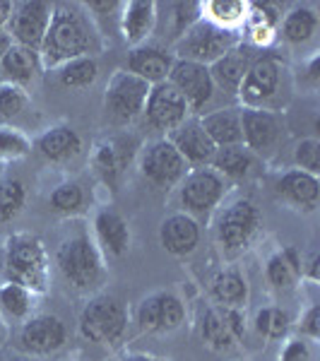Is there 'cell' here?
I'll list each match as a JSON object with an SVG mask.
<instances>
[{
  "label": "cell",
  "instance_id": "obj_34",
  "mask_svg": "<svg viewBox=\"0 0 320 361\" xmlns=\"http://www.w3.org/2000/svg\"><path fill=\"white\" fill-rule=\"evenodd\" d=\"M255 328L263 337H270V340H282L289 330V316L282 308H263L255 318Z\"/></svg>",
  "mask_w": 320,
  "mask_h": 361
},
{
  "label": "cell",
  "instance_id": "obj_39",
  "mask_svg": "<svg viewBox=\"0 0 320 361\" xmlns=\"http://www.w3.org/2000/svg\"><path fill=\"white\" fill-rule=\"evenodd\" d=\"M296 164L304 169L306 173H316L320 171V142L318 140H304L296 147Z\"/></svg>",
  "mask_w": 320,
  "mask_h": 361
},
{
  "label": "cell",
  "instance_id": "obj_33",
  "mask_svg": "<svg viewBox=\"0 0 320 361\" xmlns=\"http://www.w3.org/2000/svg\"><path fill=\"white\" fill-rule=\"evenodd\" d=\"M97 63L92 61L90 56L85 58H75V61L66 63L58 73L61 78V85L63 87H70V90H82V87H90L92 82L97 80Z\"/></svg>",
  "mask_w": 320,
  "mask_h": 361
},
{
  "label": "cell",
  "instance_id": "obj_30",
  "mask_svg": "<svg viewBox=\"0 0 320 361\" xmlns=\"http://www.w3.org/2000/svg\"><path fill=\"white\" fill-rule=\"evenodd\" d=\"M209 164L217 169V171H222L224 176L241 178L248 173L253 159H251V152L243 149V145H231V147H217V152H214Z\"/></svg>",
  "mask_w": 320,
  "mask_h": 361
},
{
  "label": "cell",
  "instance_id": "obj_45",
  "mask_svg": "<svg viewBox=\"0 0 320 361\" xmlns=\"http://www.w3.org/2000/svg\"><path fill=\"white\" fill-rule=\"evenodd\" d=\"M10 15H13V5H10V3H0V27H3L5 22L10 20Z\"/></svg>",
  "mask_w": 320,
  "mask_h": 361
},
{
  "label": "cell",
  "instance_id": "obj_6",
  "mask_svg": "<svg viewBox=\"0 0 320 361\" xmlns=\"http://www.w3.org/2000/svg\"><path fill=\"white\" fill-rule=\"evenodd\" d=\"M125 323H128V318H125L123 306L116 299L101 296V299H94L82 311L80 330H82V335L87 340L106 345V342H116L125 333Z\"/></svg>",
  "mask_w": 320,
  "mask_h": 361
},
{
  "label": "cell",
  "instance_id": "obj_10",
  "mask_svg": "<svg viewBox=\"0 0 320 361\" xmlns=\"http://www.w3.org/2000/svg\"><path fill=\"white\" fill-rule=\"evenodd\" d=\"M49 22H51L49 3H20L13 5V15H10L8 25L13 37L17 39V46L39 51L44 44Z\"/></svg>",
  "mask_w": 320,
  "mask_h": 361
},
{
  "label": "cell",
  "instance_id": "obj_32",
  "mask_svg": "<svg viewBox=\"0 0 320 361\" xmlns=\"http://www.w3.org/2000/svg\"><path fill=\"white\" fill-rule=\"evenodd\" d=\"M212 294L219 301V306L236 308L246 304V296H248L246 279L238 275V272H222V275H217V279H214Z\"/></svg>",
  "mask_w": 320,
  "mask_h": 361
},
{
  "label": "cell",
  "instance_id": "obj_16",
  "mask_svg": "<svg viewBox=\"0 0 320 361\" xmlns=\"http://www.w3.org/2000/svg\"><path fill=\"white\" fill-rule=\"evenodd\" d=\"M168 142L178 149V154H181L188 164H209L214 152H217L214 142L207 137V133L202 130L200 118L183 121L176 130H171Z\"/></svg>",
  "mask_w": 320,
  "mask_h": 361
},
{
  "label": "cell",
  "instance_id": "obj_7",
  "mask_svg": "<svg viewBox=\"0 0 320 361\" xmlns=\"http://www.w3.org/2000/svg\"><path fill=\"white\" fill-rule=\"evenodd\" d=\"M140 169H142V176L152 185L168 188V185H173L185 176L188 161L178 154V149L168 140H159V142H152L144 149Z\"/></svg>",
  "mask_w": 320,
  "mask_h": 361
},
{
  "label": "cell",
  "instance_id": "obj_43",
  "mask_svg": "<svg viewBox=\"0 0 320 361\" xmlns=\"http://www.w3.org/2000/svg\"><path fill=\"white\" fill-rule=\"evenodd\" d=\"M282 361H311V349H308L306 342L294 340L284 347L282 352Z\"/></svg>",
  "mask_w": 320,
  "mask_h": 361
},
{
  "label": "cell",
  "instance_id": "obj_5",
  "mask_svg": "<svg viewBox=\"0 0 320 361\" xmlns=\"http://www.w3.org/2000/svg\"><path fill=\"white\" fill-rule=\"evenodd\" d=\"M58 267L70 284L78 289H87L101 277V263H99L97 248L87 236L70 238L58 250Z\"/></svg>",
  "mask_w": 320,
  "mask_h": 361
},
{
  "label": "cell",
  "instance_id": "obj_12",
  "mask_svg": "<svg viewBox=\"0 0 320 361\" xmlns=\"http://www.w3.org/2000/svg\"><path fill=\"white\" fill-rule=\"evenodd\" d=\"M137 320L147 333H168L183 323V304L173 294H154L140 304Z\"/></svg>",
  "mask_w": 320,
  "mask_h": 361
},
{
  "label": "cell",
  "instance_id": "obj_4",
  "mask_svg": "<svg viewBox=\"0 0 320 361\" xmlns=\"http://www.w3.org/2000/svg\"><path fill=\"white\" fill-rule=\"evenodd\" d=\"M152 85H147L144 80L135 78L133 73H116L111 82L106 87V114L111 116L116 123H128V121L137 118L144 111V102L149 97Z\"/></svg>",
  "mask_w": 320,
  "mask_h": 361
},
{
  "label": "cell",
  "instance_id": "obj_18",
  "mask_svg": "<svg viewBox=\"0 0 320 361\" xmlns=\"http://www.w3.org/2000/svg\"><path fill=\"white\" fill-rule=\"evenodd\" d=\"M20 342L32 354H51L63 347L66 342V325L56 316H39L32 318L22 328Z\"/></svg>",
  "mask_w": 320,
  "mask_h": 361
},
{
  "label": "cell",
  "instance_id": "obj_38",
  "mask_svg": "<svg viewBox=\"0 0 320 361\" xmlns=\"http://www.w3.org/2000/svg\"><path fill=\"white\" fill-rule=\"evenodd\" d=\"M27 109V94L17 85H0V116L3 118H15Z\"/></svg>",
  "mask_w": 320,
  "mask_h": 361
},
{
  "label": "cell",
  "instance_id": "obj_35",
  "mask_svg": "<svg viewBox=\"0 0 320 361\" xmlns=\"http://www.w3.org/2000/svg\"><path fill=\"white\" fill-rule=\"evenodd\" d=\"M25 205V185L17 178L0 180V219H13Z\"/></svg>",
  "mask_w": 320,
  "mask_h": 361
},
{
  "label": "cell",
  "instance_id": "obj_1",
  "mask_svg": "<svg viewBox=\"0 0 320 361\" xmlns=\"http://www.w3.org/2000/svg\"><path fill=\"white\" fill-rule=\"evenodd\" d=\"M92 49V34L82 15L75 8L61 5L51 10V22L46 29V37L42 44V56L46 66H58V63H70L75 58H85Z\"/></svg>",
  "mask_w": 320,
  "mask_h": 361
},
{
  "label": "cell",
  "instance_id": "obj_15",
  "mask_svg": "<svg viewBox=\"0 0 320 361\" xmlns=\"http://www.w3.org/2000/svg\"><path fill=\"white\" fill-rule=\"evenodd\" d=\"M260 222V214L253 202L241 200L234 202L219 219V241L229 248H238L248 243V238L255 234Z\"/></svg>",
  "mask_w": 320,
  "mask_h": 361
},
{
  "label": "cell",
  "instance_id": "obj_8",
  "mask_svg": "<svg viewBox=\"0 0 320 361\" xmlns=\"http://www.w3.org/2000/svg\"><path fill=\"white\" fill-rule=\"evenodd\" d=\"M166 82L176 87V92L185 99L190 111H200L209 99H212L214 92L209 66H202V63H193V61H173Z\"/></svg>",
  "mask_w": 320,
  "mask_h": 361
},
{
  "label": "cell",
  "instance_id": "obj_19",
  "mask_svg": "<svg viewBox=\"0 0 320 361\" xmlns=\"http://www.w3.org/2000/svg\"><path fill=\"white\" fill-rule=\"evenodd\" d=\"M171 66H173L171 54L154 49V46H140V49H133L128 54V73L144 80L147 85L166 82Z\"/></svg>",
  "mask_w": 320,
  "mask_h": 361
},
{
  "label": "cell",
  "instance_id": "obj_47",
  "mask_svg": "<svg viewBox=\"0 0 320 361\" xmlns=\"http://www.w3.org/2000/svg\"><path fill=\"white\" fill-rule=\"evenodd\" d=\"M13 361H29V359H13Z\"/></svg>",
  "mask_w": 320,
  "mask_h": 361
},
{
  "label": "cell",
  "instance_id": "obj_17",
  "mask_svg": "<svg viewBox=\"0 0 320 361\" xmlns=\"http://www.w3.org/2000/svg\"><path fill=\"white\" fill-rule=\"evenodd\" d=\"M241 133L243 142L248 149L263 152L270 149L277 142L282 126L279 118L272 111H263V109H241Z\"/></svg>",
  "mask_w": 320,
  "mask_h": 361
},
{
  "label": "cell",
  "instance_id": "obj_36",
  "mask_svg": "<svg viewBox=\"0 0 320 361\" xmlns=\"http://www.w3.org/2000/svg\"><path fill=\"white\" fill-rule=\"evenodd\" d=\"M0 308L10 318H25L29 311V289L20 287L15 282H8L0 287Z\"/></svg>",
  "mask_w": 320,
  "mask_h": 361
},
{
  "label": "cell",
  "instance_id": "obj_28",
  "mask_svg": "<svg viewBox=\"0 0 320 361\" xmlns=\"http://www.w3.org/2000/svg\"><path fill=\"white\" fill-rule=\"evenodd\" d=\"M301 275V260L294 248H284L277 255H272L267 263V279L275 284L277 289H287L299 279Z\"/></svg>",
  "mask_w": 320,
  "mask_h": 361
},
{
  "label": "cell",
  "instance_id": "obj_42",
  "mask_svg": "<svg viewBox=\"0 0 320 361\" xmlns=\"http://www.w3.org/2000/svg\"><path fill=\"white\" fill-rule=\"evenodd\" d=\"M27 152V142L22 140L17 133L10 130H0V154L8 157H20Z\"/></svg>",
  "mask_w": 320,
  "mask_h": 361
},
{
  "label": "cell",
  "instance_id": "obj_11",
  "mask_svg": "<svg viewBox=\"0 0 320 361\" xmlns=\"http://www.w3.org/2000/svg\"><path fill=\"white\" fill-rule=\"evenodd\" d=\"M279 85V66L272 56H258L253 66L248 68L246 78L238 85V97L246 104V109H258L277 92Z\"/></svg>",
  "mask_w": 320,
  "mask_h": 361
},
{
  "label": "cell",
  "instance_id": "obj_44",
  "mask_svg": "<svg viewBox=\"0 0 320 361\" xmlns=\"http://www.w3.org/2000/svg\"><path fill=\"white\" fill-rule=\"evenodd\" d=\"M301 330L308 335V337H318L320 335V308L313 306L311 311L306 313L304 323H301Z\"/></svg>",
  "mask_w": 320,
  "mask_h": 361
},
{
  "label": "cell",
  "instance_id": "obj_14",
  "mask_svg": "<svg viewBox=\"0 0 320 361\" xmlns=\"http://www.w3.org/2000/svg\"><path fill=\"white\" fill-rule=\"evenodd\" d=\"M224 195V183L214 171L197 169L185 176L181 188V200L190 212H209Z\"/></svg>",
  "mask_w": 320,
  "mask_h": 361
},
{
  "label": "cell",
  "instance_id": "obj_40",
  "mask_svg": "<svg viewBox=\"0 0 320 361\" xmlns=\"http://www.w3.org/2000/svg\"><path fill=\"white\" fill-rule=\"evenodd\" d=\"M94 161H97V169L101 171V176L106 178L109 183H113L121 171V159H118V154H116L113 145H101L94 157Z\"/></svg>",
  "mask_w": 320,
  "mask_h": 361
},
{
  "label": "cell",
  "instance_id": "obj_9",
  "mask_svg": "<svg viewBox=\"0 0 320 361\" xmlns=\"http://www.w3.org/2000/svg\"><path fill=\"white\" fill-rule=\"evenodd\" d=\"M188 111V104L176 92V87L171 82H159L152 85V90H149L142 114L147 116V123L156 130H176L185 121Z\"/></svg>",
  "mask_w": 320,
  "mask_h": 361
},
{
  "label": "cell",
  "instance_id": "obj_23",
  "mask_svg": "<svg viewBox=\"0 0 320 361\" xmlns=\"http://www.w3.org/2000/svg\"><path fill=\"white\" fill-rule=\"evenodd\" d=\"M277 193L284 197L287 202H292L296 207L313 209L318 205V195H320V183L313 173L306 171H289L279 178L277 183Z\"/></svg>",
  "mask_w": 320,
  "mask_h": 361
},
{
  "label": "cell",
  "instance_id": "obj_31",
  "mask_svg": "<svg viewBox=\"0 0 320 361\" xmlns=\"http://www.w3.org/2000/svg\"><path fill=\"white\" fill-rule=\"evenodd\" d=\"M316 29H318V15L311 8H294L282 22V34L289 44L308 42L316 34Z\"/></svg>",
  "mask_w": 320,
  "mask_h": 361
},
{
  "label": "cell",
  "instance_id": "obj_3",
  "mask_svg": "<svg viewBox=\"0 0 320 361\" xmlns=\"http://www.w3.org/2000/svg\"><path fill=\"white\" fill-rule=\"evenodd\" d=\"M5 272L8 279L25 289H42L46 277L44 248L32 236H15L8 241L5 253Z\"/></svg>",
  "mask_w": 320,
  "mask_h": 361
},
{
  "label": "cell",
  "instance_id": "obj_2",
  "mask_svg": "<svg viewBox=\"0 0 320 361\" xmlns=\"http://www.w3.org/2000/svg\"><path fill=\"white\" fill-rule=\"evenodd\" d=\"M234 46L236 37L231 29H222L207 22L205 17H200L195 25H190L181 34V39L176 42V54L178 61H193L207 66V63L219 61Z\"/></svg>",
  "mask_w": 320,
  "mask_h": 361
},
{
  "label": "cell",
  "instance_id": "obj_46",
  "mask_svg": "<svg viewBox=\"0 0 320 361\" xmlns=\"http://www.w3.org/2000/svg\"><path fill=\"white\" fill-rule=\"evenodd\" d=\"M125 361H154V359H149V357H142V354H137V357H130V359H125Z\"/></svg>",
  "mask_w": 320,
  "mask_h": 361
},
{
  "label": "cell",
  "instance_id": "obj_13",
  "mask_svg": "<svg viewBox=\"0 0 320 361\" xmlns=\"http://www.w3.org/2000/svg\"><path fill=\"white\" fill-rule=\"evenodd\" d=\"M243 318L236 308L212 306L202 318V337L209 347L229 349L243 337Z\"/></svg>",
  "mask_w": 320,
  "mask_h": 361
},
{
  "label": "cell",
  "instance_id": "obj_24",
  "mask_svg": "<svg viewBox=\"0 0 320 361\" xmlns=\"http://www.w3.org/2000/svg\"><path fill=\"white\" fill-rule=\"evenodd\" d=\"M156 20V5L149 0H133L125 5L123 17H121V27H123V37L128 44H140L152 34Z\"/></svg>",
  "mask_w": 320,
  "mask_h": 361
},
{
  "label": "cell",
  "instance_id": "obj_27",
  "mask_svg": "<svg viewBox=\"0 0 320 361\" xmlns=\"http://www.w3.org/2000/svg\"><path fill=\"white\" fill-rule=\"evenodd\" d=\"M97 234L113 255H123L128 250V243H130V231L116 212H99Z\"/></svg>",
  "mask_w": 320,
  "mask_h": 361
},
{
  "label": "cell",
  "instance_id": "obj_20",
  "mask_svg": "<svg viewBox=\"0 0 320 361\" xmlns=\"http://www.w3.org/2000/svg\"><path fill=\"white\" fill-rule=\"evenodd\" d=\"M253 51L251 49H243V46H234L231 51L219 58V61L212 63L209 68V75H212V82L224 87L229 92H236L241 80L246 78L248 68L253 66Z\"/></svg>",
  "mask_w": 320,
  "mask_h": 361
},
{
  "label": "cell",
  "instance_id": "obj_26",
  "mask_svg": "<svg viewBox=\"0 0 320 361\" xmlns=\"http://www.w3.org/2000/svg\"><path fill=\"white\" fill-rule=\"evenodd\" d=\"M80 135L68 126H58V128H51L49 133H44L39 137V149L46 159L51 161H66L70 157H75L80 152Z\"/></svg>",
  "mask_w": 320,
  "mask_h": 361
},
{
  "label": "cell",
  "instance_id": "obj_41",
  "mask_svg": "<svg viewBox=\"0 0 320 361\" xmlns=\"http://www.w3.org/2000/svg\"><path fill=\"white\" fill-rule=\"evenodd\" d=\"M200 20V3H178L176 5V32L183 34L190 25Z\"/></svg>",
  "mask_w": 320,
  "mask_h": 361
},
{
  "label": "cell",
  "instance_id": "obj_25",
  "mask_svg": "<svg viewBox=\"0 0 320 361\" xmlns=\"http://www.w3.org/2000/svg\"><path fill=\"white\" fill-rule=\"evenodd\" d=\"M39 70V58L37 51L25 49V46H10L0 58V73L10 85L25 87L34 80Z\"/></svg>",
  "mask_w": 320,
  "mask_h": 361
},
{
  "label": "cell",
  "instance_id": "obj_22",
  "mask_svg": "<svg viewBox=\"0 0 320 361\" xmlns=\"http://www.w3.org/2000/svg\"><path fill=\"white\" fill-rule=\"evenodd\" d=\"M161 246L173 255H185L193 253L197 241H200V229H197L195 219L188 214H173L161 224L159 231Z\"/></svg>",
  "mask_w": 320,
  "mask_h": 361
},
{
  "label": "cell",
  "instance_id": "obj_37",
  "mask_svg": "<svg viewBox=\"0 0 320 361\" xmlns=\"http://www.w3.org/2000/svg\"><path fill=\"white\" fill-rule=\"evenodd\" d=\"M85 202V193L78 183H66L58 185V188L51 193V205L58 212H78Z\"/></svg>",
  "mask_w": 320,
  "mask_h": 361
},
{
  "label": "cell",
  "instance_id": "obj_29",
  "mask_svg": "<svg viewBox=\"0 0 320 361\" xmlns=\"http://www.w3.org/2000/svg\"><path fill=\"white\" fill-rule=\"evenodd\" d=\"M200 13H205V20L212 22V25L231 29L241 20H246L248 5L241 3V0H209V3L200 5Z\"/></svg>",
  "mask_w": 320,
  "mask_h": 361
},
{
  "label": "cell",
  "instance_id": "obj_21",
  "mask_svg": "<svg viewBox=\"0 0 320 361\" xmlns=\"http://www.w3.org/2000/svg\"><path fill=\"white\" fill-rule=\"evenodd\" d=\"M202 130L214 142V147H231L243 142L241 133V109H219L200 118Z\"/></svg>",
  "mask_w": 320,
  "mask_h": 361
}]
</instances>
